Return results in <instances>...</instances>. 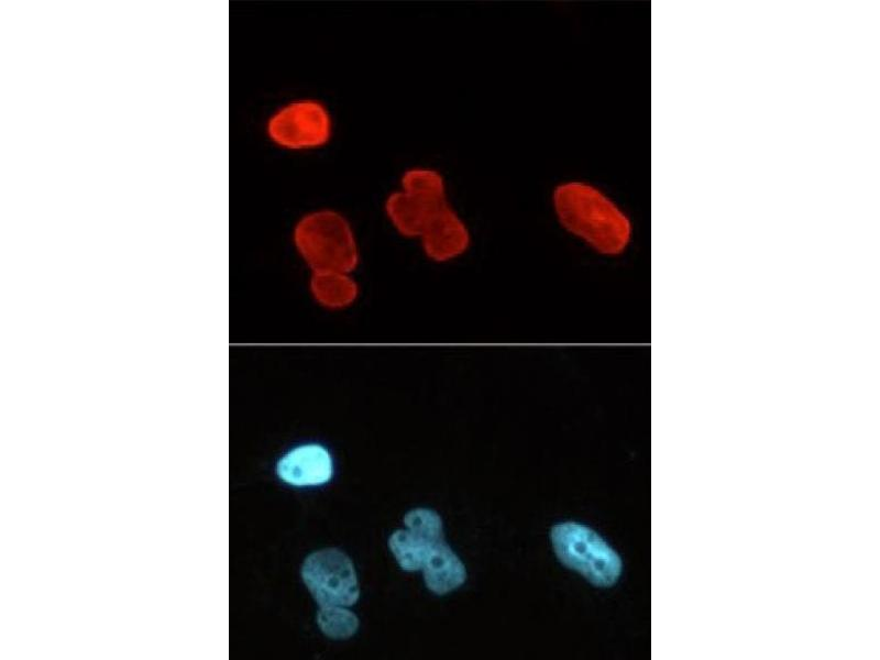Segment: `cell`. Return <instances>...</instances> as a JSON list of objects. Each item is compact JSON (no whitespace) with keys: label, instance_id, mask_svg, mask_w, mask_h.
I'll return each instance as SVG.
<instances>
[{"label":"cell","instance_id":"obj_9","mask_svg":"<svg viewBox=\"0 0 880 660\" xmlns=\"http://www.w3.org/2000/svg\"><path fill=\"white\" fill-rule=\"evenodd\" d=\"M430 248L438 254L462 252L469 244V233L454 212L444 206L426 227Z\"/></svg>","mask_w":880,"mask_h":660},{"label":"cell","instance_id":"obj_6","mask_svg":"<svg viewBox=\"0 0 880 660\" xmlns=\"http://www.w3.org/2000/svg\"><path fill=\"white\" fill-rule=\"evenodd\" d=\"M405 530L395 531L388 544L398 564L406 571L422 569L436 544L443 541L442 520L430 509L417 508L406 514Z\"/></svg>","mask_w":880,"mask_h":660},{"label":"cell","instance_id":"obj_4","mask_svg":"<svg viewBox=\"0 0 880 660\" xmlns=\"http://www.w3.org/2000/svg\"><path fill=\"white\" fill-rule=\"evenodd\" d=\"M267 133L273 142L285 148H314L329 140L331 119L318 101H294L271 117Z\"/></svg>","mask_w":880,"mask_h":660},{"label":"cell","instance_id":"obj_2","mask_svg":"<svg viewBox=\"0 0 880 660\" xmlns=\"http://www.w3.org/2000/svg\"><path fill=\"white\" fill-rule=\"evenodd\" d=\"M551 541L559 560L597 586H610L619 578L622 560L594 530L578 524L562 522L551 530Z\"/></svg>","mask_w":880,"mask_h":660},{"label":"cell","instance_id":"obj_8","mask_svg":"<svg viewBox=\"0 0 880 660\" xmlns=\"http://www.w3.org/2000/svg\"><path fill=\"white\" fill-rule=\"evenodd\" d=\"M422 571L428 588L437 594L459 587L466 578L463 563L444 540L430 551Z\"/></svg>","mask_w":880,"mask_h":660},{"label":"cell","instance_id":"obj_7","mask_svg":"<svg viewBox=\"0 0 880 660\" xmlns=\"http://www.w3.org/2000/svg\"><path fill=\"white\" fill-rule=\"evenodd\" d=\"M276 471L284 482L292 485H320L331 479L332 459L320 444H302L282 457Z\"/></svg>","mask_w":880,"mask_h":660},{"label":"cell","instance_id":"obj_10","mask_svg":"<svg viewBox=\"0 0 880 660\" xmlns=\"http://www.w3.org/2000/svg\"><path fill=\"white\" fill-rule=\"evenodd\" d=\"M317 623L324 635L333 639L351 637L358 629V617L344 606H322Z\"/></svg>","mask_w":880,"mask_h":660},{"label":"cell","instance_id":"obj_5","mask_svg":"<svg viewBox=\"0 0 880 660\" xmlns=\"http://www.w3.org/2000/svg\"><path fill=\"white\" fill-rule=\"evenodd\" d=\"M402 186L404 190L391 196L388 207L408 226L426 228L447 206L444 182L436 170L409 169L402 178Z\"/></svg>","mask_w":880,"mask_h":660},{"label":"cell","instance_id":"obj_1","mask_svg":"<svg viewBox=\"0 0 880 660\" xmlns=\"http://www.w3.org/2000/svg\"><path fill=\"white\" fill-rule=\"evenodd\" d=\"M562 226L605 255L620 254L631 237L627 216L597 188L581 182L559 185L553 193Z\"/></svg>","mask_w":880,"mask_h":660},{"label":"cell","instance_id":"obj_3","mask_svg":"<svg viewBox=\"0 0 880 660\" xmlns=\"http://www.w3.org/2000/svg\"><path fill=\"white\" fill-rule=\"evenodd\" d=\"M301 578L320 607L351 606L359 598L354 566L338 549H323L308 556Z\"/></svg>","mask_w":880,"mask_h":660}]
</instances>
